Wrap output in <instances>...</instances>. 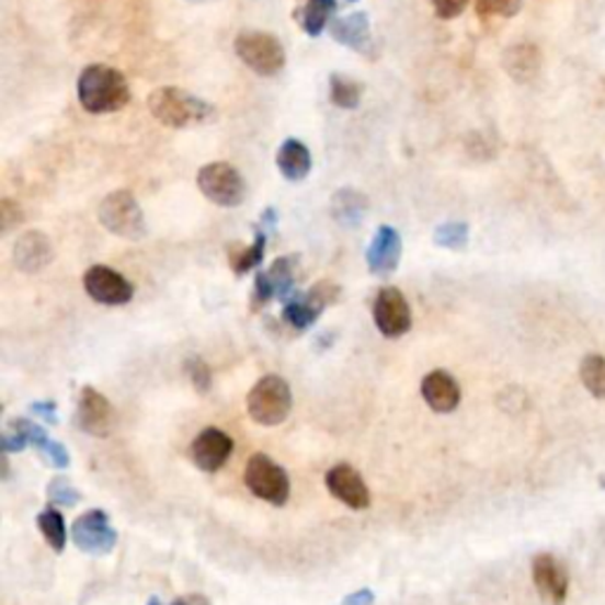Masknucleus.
Instances as JSON below:
<instances>
[{
    "instance_id": "obj_3",
    "label": "nucleus",
    "mask_w": 605,
    "mask_h": 605,
    "mask_svg": "<svg viewBox=\"0 0 605 605\" xmlns=\"http://www.w3.org/2000/svg\"><path fill=\"white\" fill-rule=\"evenodd\" d=\"M292 407H294L292 388L277 374H267L259 378L247 396L249 416L267 429L279 426V423L289 419Z\"/></svg>"
},
{
    "instance_id": "obj_16",
    "label": "nucleus",
    "mask_w": 605,
    "mask_h": 605,
    "mask_svg": "<svg viewBox=\"0 0 605 605\" xmlns=\"http://www.w3.org/2000/svg\"><path fill=\"white\" fill-rule=\"evenodd\" d=\"M533 582L541 601H547L549 605L566 603L570 578L566 566L553 553H537L533 558Z\"/></svg>"
},
{
    "instance_id": "obj_10",
    "label": "nucleus",
    "mask_w": 605,
    "mask_h": 605,
    "mask_svg": "<svg viewBox=\"0 0 605 605\" xmlns=\"http://www.w3.org/2000/svg\"><path fill=\"white\" fill-rule=\"evenodd\" d=\"M71 539L76 549L83 551L85 556L102 558L110 556L116 547V529L110 523V516L102 509H90L81 513L71 525Z\"/></svg>"
},
{
    "instance_id": "obj_1",
    "label": "nucleus",
    "mask_w": 605,
    "mask_h": 605,
    "mask_svg": "<svg viewBox=\"0 0 605 605\" xmlns=\"http://www.w3.org/2000/svg\"><path fill=\"white\" fill-rule=\"evenodd\" d=\"M147 110L161 126L173 130H185L216 121V107L210 102L196 98L194 93L178 85H161L151 90L147 98Z\"/></svg>"
},
{
    "instance_id": "obj_22",
    "label": "nucleus",
    "mask_w": 605,
    "mask_h": 605,
    "mask_svg": "<svg viewBox=\"0 0 605 605\" xmlns=\"http://www.w3.org/2000/svg\"><path fill=\"white\" fill-rule=\"evenodd\" d=\"M277 169L286 180H292V183L306 180L312 171V157L308 145H302L296 138L284 140L277 149Z\"/></svg>"
},
{
    "instance_id": "obj_35",
    "label": "nucleus",
    "mask_w": 605,
    "mask_h": 605,
    "mask_svg": "<svg viewBox=\"0 0 605 605\" xmlns=\"http://www.w3.org/2000/svg\"><path fill=\"white\" fill-rule=\"evenodd\" d=\"M38 452L43 454V459L48 461V466H53V468H67L69 461H71L67 447L55 443V441H50V437L38 447Z\"/></svg>"
},
{
    "instance_id": "obj_34",
    "label": "nucleus",
    "mask_w": 605,
    "mask_h": 605,
    "mask_svg": "<svg viewBox=\"0 0 605 605\" xmlns=\"http://www.w3.org/2000/svg\"><path fill=\"white\" fill-rule=\"evenodd\" d=\"M468 5H471V0H431L435 18H441L445 22L461 18Z\"/></svg>"
},
{
    "instance_id": "obj_37",
    "label": "nucleus",
    "mask_w": 605,
    "mask_h": 605,
    "mask_svg": "<svg viewBox=\"0 0 605 605\" xmlns=\"http://www.w3.org/2000/svg\"><path fill=\"white\" fill-rule=\"evenodd\" d=\"M28 410H32V414H36L41 421L48 423V426H57V404L45 400V402H32L28 404Z\"/></svg>"
},
{
    "instance_id": "obj_25",
    "label": "nucleus",
    "mask_w": 605,
    "mask_h": 605,
    "mask_svg": "<svg viewBox=\"0 0 605 605\" xmlns=\"http://www.w3.org/2000/svg\"><path fill=\"white\" fill-rule=\"evenodd\" d=\"M267 232L263 230L261 225H255V237H253V244L249 247H239L235 244L230 249V267L235 270V275H247V272L255 270L263 259H265V249H267Z\"/></svg>"
},
{
    "instance_id": "obj_28",
    "label": "nucleus",
    "mask_w": 605,
    "mask_h": 605,
    "mask_svg": "<svg viewBox=\"0 0 605 605\" xmlns=\"http://www.w3.org/2000/svg\"><path fill=\"white\" fill-rule=\"evenodd\" d=\"M580 378L586 392L596 400H605V357L586 355L580 365Z\"/></svg>"
},
{
    "instance_id": "obj_8",
    "label": "nucleus",
    "mask_w": 605,
    "mask_h": 605,
    "mask_svg": "<svg viewBox=\"0 0 605 605\" xmlns=\"http://www.w3.org/2000/svg\"><path fill=\"white\" fill-rule=\"evenodd\" d=\"M196 187L210 204L222 208H237L247 199V183L241 173L227 161L206 163L196 173Z\"/></svg>"
},
{
    "instance_id": "obj_41",
    "label": "nucleus",
    "mask_w": 605,
    "mask_h": 605,
    "mask_svg": "<svg viewBox=\"0 0 605 605\" xmlns=\"http://www.w3.org/2000/svg\"><path fill=\"white\" fill-rule=\"evenodd\" d=\"M187 3H214V0H187Z\"/></svg>"
},
{
    "instance_id": "obj_19",
    "label": "nucleus",
    "mask_w": 605,
    "mask_h": 605,
    "mask_svg": "<svg viewBox=\"0 0 605 605\" xmlns=\"http://www.w3.org/2000/svg\"><path fill=\"white\" fill-rule=\"evenodd\" d=\"M421 398L426 400L433 412L449 414L461 402V388L459 381L445 369H435L423 376L421 381Z\"/></svg>"
},
{
    "instance_id": "obj_2",
    "label": "nucleus",
    "mask_w": 605,
    "mask_h": 605,
    "mask_svg": "<svg viewBox=\"0 0 605 605\" xmlns=\"http://www.w3.org/2000/svg\"><path fill=\"white\" fill-rule=\"evenodd\" d=\"M81 107L90 114H114L124 110L130 100L126 76L107 65H90L81 71L76 83Z\"/></svg>"
},
{
    "instance_id": "obj_33",
    "label": "nucleus",
    "mask_w": 605,
    "mask_h": 605,
    "mask_svg": "<svg viewBox=\"0 0 605 605\" xmlns=\"http://www.w3.org/2000/svg\"><path fill=\"white\" fill-rule=\"evenodd\" d=\"M24 222V210L18 202L3 199L0 202V227H3V235L12 232L14 227H20Z\"/></svg>"
},
{
    "instance_id": "obj_4",
    "label": "nucleus",
    "mask_w": 605,
    "mask_h": 605,
    "mask_svg": "<svg viewBox=\"0 0 605 605\" xmlns=\"http://www.w3.org/2000/svg\"><path fill=\"white\" fill-rule=\"evenodd\" d=\"M98 218L102 227L114 237L140 241L147 237V220L140 202L128 190H116L102 199L98 208Z\"/></svg>"
},
{
    "instance_id": "obj_6",
    "label": "nucleus",
    "mask_w": 605,
    "mask_h": 605,
    "mask_svg": "<svg viewBox=\"0 0 605 605\" xmlns=\"http://www.w3.org/2000/svg\"><path fill=\"white\" fill-rule=\"evenodd\" d=\"M244 482L253 496L263 499V502L272 506H284L289 502V494H292L289 473H286L275 459L267 457L263 452L253 454V457L247 461Z\"/></svg>"
},
{
    "instance_id": "obj_39",
    "label": "nucleus",
    "mask_w": 605,
    "mask_h": 605,
    "mask_svg": "<svg viewBox=\"0 0 605 605\" xmlns=\"http://www.w3.org/2000/svg\"><path fill=\"white\" fill-rule=\"evenodd\" d=\"M173 605H210L206 596L202 594H190V596H183V598H178Z\"/></svg>"
},
{
    "instance_id": "obj_36",
    "label": "nucleus",
    "mask_w": 605,
    "mask_h": 605,
    "mask_svg": "<svg viewBox=\"0 0 605 605\" xmlns=\"http://www.w3.org/2000/svg\"><path fill=\"white\" fill-rule=\"evenodd\" d=\"M28 447L26 443V437L20 435L14 429L5 426L3 435H0V449H3L5 454H12V452H24Z\"/></svg>"
},
{
    "instance_id": "obj_14",
    "label": "nucleus",
    "mask_w": 605,
    "mask_h": 605,
    "mask_svg": "<svg viewBox=\"0 0 605 605\" xmlns=\"http://www.w3.org/2000/svg\"><path fill=\"white\" fill-rule=\"evenodd\" d=\"M324 482H327L329 494L339 499V502L345 504L347 509H353V511L369 509L372 494H369L365 478L359 476L355 466H351V464L331 466L324 476Z\"/></svg>"
},
{
    "instance_id": "obj_31",
    "label": "nucleus",
    "mask_w": 605,
    "mask_h": 605,
    "mask_svg": "<svg viewBox=\"0 0 605 605\" xmlns=\"http://www.w3.org/2000/svg\"><path fill=\"white\" fill-rule=\"evenodd\" d=\"M45 494H48L50 504L62 506V509H71L81 502V492L76 490L67 478H53Z\"/></svg>"
},
{
    "instance_id": "obj_43",
    "label": "nucleus",
    "mask_w": 605,
    "mask_h": 605,
    "mask_svg": "<svg viewBox=\"0 0 605 605\" xmlns=\"http://www.w3.org/2000/svg\"><path fill=\"white\" fill-rule=\"evenodd\" d=\"M341 3H355V0H341Z\"/></svg>"
},
{
    "instance_id": "obj_17",
    "label": "nucleus",
    "mask_w": 605,
    "mask_h": 605,
    "mask_svg": "<svg viewBox=\"0 0 605 605\" xmlns=\"http://www.w3.org/2000/svg\"><path fill=\"white\" fill-rule=\"evenodd\" d=\"M402 259V237L390 225H381L367 249V267L376 277H390Z\"/></svg>"
},
{
    "instance_id": "obj_40",
    "label": "nucleus",
    "mask_w": 605,
    "mask_h": 605,
    "mask_svg": "<svg viewBox=\"0 0 605 605\" xmlns=\"http://www.w3.org/2000/svg\"><path fill=\"white\" fill-rule=\"evenodd\" d=\"M0 466H3V480L10 478V461H8V454L3 452V457H0Z\"/></svg>"
},
{
    "instance_id": "obj_18",
    "label": "nucleus",
    "mask_w": 605,
    "mask_h": 605,
    "mask_svg": "<svg viewBox=\"0 0 605 605\" xmlns=\"http://www.w3.org/2000/svg\"><path fill=\"white\" fill-rule=\"evenodd\" d=\"M53 241L48 239V235L38 230H28L20 235L12 249L14 267L26 272V275H36V272L48 267L53 263Z\"/></svg>"
},
{
    "instance_id": "obj_9",
    "label": "nucleus",
    "mask_w": 605,
    "mask_h": 605,
    "mask_svg": "<svg viewBox=\"0 0 605 605\" xmlns=\"http://www.w3.org/2000/svg\"><path fill=\"white\" fill-rule=\"evenodd\" d=\"M296 270H298V255H282L267 270L255 272L253 294H251V310L261 312L270 300L279 298L282 302L289 298L296 289Z\"/></svg>"
},
{
    "instance_id": "obj_12",
    "label": "nucleus",
    "mask_w": 605,
    "mask_h": 605,
    "mask_svg": "<svg viewBox=\"0 0 605 605\" xmlns=\"http://www.w3.org/2000/svg\"><path fill=\"white\" fill-rule=\"evenodd\" d=\"M76 426L93 437H107L114 431V407L93 386H83L79 392V407H76Z\"/></svg>"
},
{
    "instance_id": "obj_32",
    "label": "nucleus",
    "mask_w": 605,
    "mask_h": 605,
    "mask_svg": "<svg viewBox=\"0 0 605 605\" xmlns=\"http://www.w3.org/2000/svg\"><path fill=\"white\" fill-rule=\"evenodd\" d=\"M185 369H187V376L192 386L202 392V396H206V392L210 390V386H214V374H210V367L206 365V362L202 357H187L185 359Z\"/></svg>"
},
{
    "instance_id": "obj_23",
    "label": "nucleus",
    "mask_w": 605,
    "mask_h": 605,
    "mask_svg": "<svg viewBox=\"0 0 605 605\" xmlns=\"http://www.w3.org/2000/svg\"><path fill=\"white\" fill-rule=\"evenodd\" d=\"M502 65L513 81L527 83L537 76L541 67V55L533 43H518L504 53Z\"/></svg>"
},
{
    "instance_id": "obj_24",
    "label": "nucleus",
    "mask_w": 605,
    "mask_h": 605,
    "mask_svg": "<svg viewBox=\"0 0 605 605\" xmlns=\"http://www.w3.org/2000/svg\"><path fill=\"white\" fill-rule=\"evenodd\" d=\"M339 10V0H306L296 10V22L310 38L322 36L327 26H331V20Z\"/></svg>"
},
{
    "instance_id": "obj_21",
    "label": "nucleus",
    "mask_w": 605,
    "mask_h": 605,
    "mask_svg": "<svg viewBox=\"0 0 605 605\" xmlns=\"http://www.w3.org/2000/svg\"><path fill=\"white\" fill-rule=\"evenodd\" d=\"M329 214L341 227L353 230V227L362 225V220L369 214V196L355 187H341L331 194Z\"/></svg>"
},
{
    "instance_id": "obj_26",
    "label": "nucleus",
    "mask_w": 605,
    "mask_h": 605,
    "mask_svg": "<svg viewBox=\"0 0 605 605\" xmlns=\"http://www.w3.org/2000/svg\"><path fill=\"white\" fill-rule=\"evenodd\" d=\"M362 93H365V85L359 81L351 79V76L345 73H331L329 98L339 110H357L362 102Z\"/></svg>"
},
{
    "instance_id": "obj_7",
    "label": "nucleus",
    "mask_w": 605,
    "mask_h": 605,
    "mask_svg": "<svg viewBox=\"0 0 605 605\" xmlns=\"http://www.w3.org/2000/svg\"><path fill=\"white\" fill-rule=\"evenodd\" d=\"M339 298H341L339 284L329 282V279L317 282L315 286H310L308 292H294L289 298L284 300L282 320L296 331L310 329L317 320H320V315L329 306H334Z\"/></svg>"
},
{
    "instance_id": "obj_11",
    "label": "nucleus",
    "mask_w": 605,
    "mask_h": 605,
    "mask_svg": "<svg viewBox=\"0 0 605 605\" xmlns=\"http://www.w3.org/2000/svg\"><path fill=\"white\" fill-rule=\"evenodd\" d=\"M374 324L386 339H400L412 329V308L398 286H384L374 298Z\"/></svg>"
},
{
    "instance_id": "obj_13",
    "label": "nucleus",
    "mask_w": 605,
    "mask_h": 605,
    "mask_svg": "<svg viewBox=\"0 0 605 605\" xmlns=\"http://www.w3.org/2000/svg\"><path fill=\"white\" fill-rule=\"evenodd\" d=\"M85 294L102 306H126L133 298V284L107 265H93L83 275Z\"/></svg>"
},
{
    "instance_id": "obj_5",
    "label": "nucleus",
    "mask_w": 605,
    "mask_h": 605,
    "mask_svg": "<svg viewBox=\"0 0 605 605\" xmlns=\"http://www.w3.org/2000/svg\"><path fill=\"white\" fill-rule=\"evenodd\" d=\"M235 53L241 59V65H247L253 73L272 79L286 67V50L275 34L259 32H241L235 38Z\"/></svg>"
},
{
    "instance_id": "obj_38",
    "label": "nucleus",
    "mask_w": 605,
    "mask_h": 605,
    "mask_svg": "<svg viewBox=\"0 0 605 605\" xmlns=\"http://www.w3.org/2000/svg\"><path fill=\"white\" fill-rule=\"evenodd\" d=\"M374 601H376V596H374L372 589H357V592L347 594L341 601V605H374Z\"/></svg>"
},
{
    "instance_id": "obj_20",
    "label": "nucleus",
    "mask_w": 605,
    "mask_h": 605,
    "mask_svg": "<svg viewBox=\"0 0 605 605\" xmlns=\"http://www.w3.org/2000/svg\"><path fill=\"white\" fill-rule=\"evenodd\" d=\"M331 38L355 53H372V22L367 12H353L331 22Z\"/></svg>"
},
{
    "instance_id": "obj_27",
    "label": "nucleus",
    "mask_w": 605,
    "mask_h": 605,
    "mask_svg": "<svg viewBox=\"0 0 605 605\" xmlns=\"http://www.w3.org/2000/svg\"><path fill=\"white\" fill-rule=\"evenodd\" d=\"M36 525L41 529L43 539L48 541V547L57 553H62L65 547H67V525H65L62 513H59L53 506L45 509L36 516Z\"/></svg>"
},
{
    "instance_id": "obj_29",
    "label": "nucleus",
    "mask_w": 605,
    "mask_h": 605,
    "mask_svg": "<svg viewBox=\"0 0 605 605\" xmlns=\"http://www.w3.org/2000/svg\"><path fill=\"white\" fill-rule=\"evenodd\" d=\"M468 235H471V230H468L466 222L449 220V222H443L435 227L433 241L437 247L447 249V251H464L468 247Z\"/></svg>"
},
{
    "instance_id": "obj_30",
    "label": "nucleus",
    "mask_w": 605,
    "mask_h": 605,
    "mask_svg": "<svg viewBox=\"0 0 605 605\" xmlns=\"http://www.w3.org/2000/svg\"><path fill=\"white\" fill-rule=\"evenodd\" d=\"M523 8V0H476L478 18H516Z\"/></svg>"
},
{
    "instance_id": "obj_42",
    "label": "nucleus",
    "mask_w": 605,
    "mask_h": 605,
    "mask_svg": "<svg viewBox=\"0 0 605 605\" xmlns=\"http://www.w3.org/2000/svg\"><path fill=\"white\" fill-rule=\"evenodd\" d=\"M147 605H163L159 598H149V603Z\"/></svg>"
},
{
    "instance_id": "obj_15",
    "label": "nucleus",
    "mask_w": 605,
    "mask_h": 605,
    "mask_svg": "<svg viewBox=\"0 0 605 605\" xmlns=\"http://www.w3.org/2000/svg\"><path fill=\"white\" fill-rule=\"evenodd\" d=\"M235 441L220 429H204L190 445L192 464L204 473H216L232 457Z\"/></svg>"
}]
</instances>
